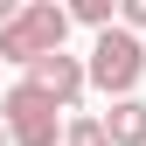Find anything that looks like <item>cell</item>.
<instances>
[{
  "label": "cell",
  "mask_w": 146,
  "mask_h": 146,
  "mask_svg": "<svg viewBox=\"0 0 146 146\" xmlns=\"http://www.w3.org/2000/svg\"><path fill=\"white\" fill-rule=\"evenodd\" d=\"M63 42H70V7H56V0H28V7L0 28V63L35 70L42 56H56Z\"/></svg>",
  "instance_id": "1"
},
{
  "label": "cell",
  "mask_w": 146,
  "mask_h": 146,
  "mask_svg": "<svg viewBox=\"0 0 146 146\" xmlns=\"http://www.w3.org/2000/svg\"><path fill=\"white\" fill-rule=\"evenodd\" d=\"M90 90H104V98H139V77H146V42L132 28H104L98 42H90Z\"/></svg>",
  "instance_id": "2"
},
{
  "label": "cell",
  "mask_w": 146,
  "mask_h": 146,
  "mask_svg": "<svg viewBox=\"0 0 146 146\" xmlns=\"http://www.w3.org/2000/svg\"><path fill=\"white\" fill-rule=\"evenodd\" d=\"M0 125H7V139H14V146H56L70 118H63V104H56V98H42V90L21 77L7 98H0Z\"/></svg>",
  "instance_id": "3"
},
{
  "label": "cell",
  "mask_w": 146,
  "mask_h": 146,
  "mask_svg": "<svg viewBox=\"0 0 146 146\" xmlns=\"http://www.w3.org/2000/svg\"><path fill=\"white\" fill-rule=\"evenodd\" d=\"M28 84L42 90V98H56L63 111H77V98L90 90V70H84L77 56H70V49H56V56H42V63L28 70Z\"/></svg>",
  "instance_id": "4"
},
{
  "label": "cell",
  "mask_w": 146,
  "mask_h": 146,
  "mask_svg": "<svg viewBox=\"0 0 146 146\" xmlns=\"http://www.w3.org/2000/svg\"><path fill=\"white\" fill-rule=\"evenodd\" d=\"M104 139L111 146H146V104L139 98H118L111 111H104Z\"/></svg>",
  "instance_id": "5"
},
{
  "label": "cell",
  "mask_w": 146,
  "mask_h": 146,
  "mask_svg": "<svg viewBox=\"0 0 146 146\" xmlns=\"http://www.w3.org/2000/svg\"><path fill=\"white\" fill-rule=\"evenodd\" d=\"M70 21H84V28H118V0H77V7H70Z\"/></svg>",
  "instance_id": "6"
},
{
  "label": "cell",
  "mask_w": 146,
  "mask_h": 146,
  "mask_svg": "<svg viewBox=\"0 0 146 146\" xmlns=\"http://www.w3.org/2000/svg\"><path fill=\"white\" fill-rule=\"evenodd\" d=\"M63 146H111L104 139V118H70L63 125Z\"/></svg>",
  "instance_id": "7"
},
{
  "label": "cell",
  "mask_w": 146,
  "mask_h": 146,
  "mask_svg": "<svg viewBox=\"0 0 146 146\" xmlns=\"http://www.w3.org/2000/svg\"><path fill=\"white\" fill-rule=\"evenodd\" d=\"M118 28H132V35H146V0H125V7H118Z\"/></svg>",
  "instance_id": "8"
},
{
  "label": "cell",
  "mask_w": 146,
  "mask_h": 146,
  "mask_svg": "<svg viewBox=\"0 0 146 146\" xmlns=\"http://www.w3.org/2000/svg\"><path fill=\"white\" fill-rule=\"evenodd\" d=\"M0 146H14V139H7V125H0Z\"/></svg>",
  "instance_id": "9"
}]
</instances>
